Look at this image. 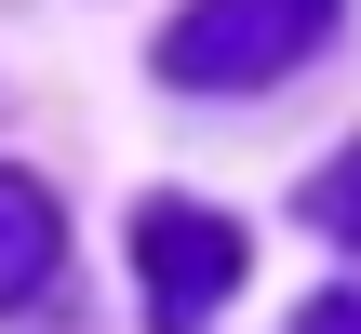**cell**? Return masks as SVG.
Here are the masks:
<instances>
[{
    "label": "cell",
    "mask_w": 361,
    "mask_h": 334,
    "mask_svg": "<svg viewBox=\"0 0 361 334\" xmlns=\"http://www.w3.org/2000/svg\"><path fill=\"white\" fill-rule=\"evenodd\" d=\"M295 334H361V295H308V308H295Z\"/></svg>",
    "instance_id": "5b68a950"
},
{
    "label": "cell",
    "mask_w": 361,
    "mask_h": 334,
    "mask_svg": "<svg viewBox=\"0 0 361 334\" xmlns=\"http://www.w3.org/2000/svg\"><path fill=\"white\" fill-rule=\"evenodd\" d=\"M54 241H67V228H54L40 174H13V161H0V308H27V295L54 281Z\"/></svg>",
    "instance_id": "3957f363"
},
{
    "label": "cell",
    "mask_w": 361,
    "mask_h": 334,
    "mask_svg": "<svg viewBox=\"0 0 361 334\" xmlns=\"http://www.w3.org/2000/svg\"><path fill=\"white\" fill-rule=\"evenodd\" d=\"M255 241L201 201H134V295H147V334H201L228 295H241Z\"/></svg>",
    "instance_id": "7a4b0ae2"
},
{
    "label": "cell",
    "mask_w": 361,
    "mask_h": 334,
    "mask_svg": "<svg viewBox=\"0 0 361 334\" xmlns=\"http://www.w3.org/2000/svg\"><path fill=\"white\" fill-rule=\"evenodd\" d=\"M308 228H335V241H361V147L308 174Z\"/></svg>",
    "instance_id": "277c9868"
},
{
    "label": "cell",
    "mask_w": 361,
    "mask_h": 334,
    "mask_svg": "<svg viewBox=\"0 0 361 334\" xmlns=\"http://www.w3.org/2000/svg\"><path fill=\"white\" fill-rule=\"evenodd\" d=\"M335 40V0H188L174 27H161V80H188V94H255V80H281V67H308Z\"/></svg>",
    "instance_id": "6da1fadb"
}]
</instances>
